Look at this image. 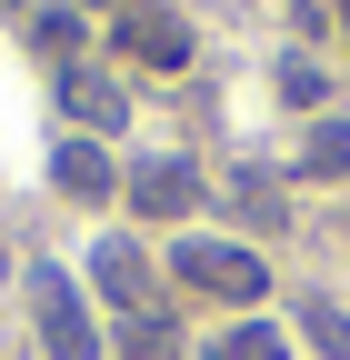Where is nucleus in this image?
Instances as JSON below:
<instances>
[{"mask_svg": "<svg viewBox=\"0 0 350 360\" xmlns=\"http://www.w3.org/2000/svg\"><path fill=\"white\" fill-rule=\"evenodd\" d=\"M30 321H40V340H51L60 360H91V350H101L91 310H80V290H70V270H51V260L30 270Z\"/></svg>", "mask_w": 350, "mask_h": 360, "instance_id": "obj_1", "label": "nucleus"}, {"mask_svg": "<svg viewBox=\"0 0 350 360\" xmlns=\"http://www.w3.org/2000/svg\"><path fill=\"white\" fill-rule=\"evenodd\" d=\"M170 270H181L190 290H210V300H260V260L231 250V240H181V250H170Z\"/></svg>", "mask_w": 350, "mask_h": 360, "instance_id": "obj_2", "label": "nucleus"}, {"mask_svg": "<svg viewBox=\"0 0 350 360\" xmlns=\"http://www.w3.org/2000/svg\"><path fill=\"white\" fill-rule=\"evenodd\" d=\"M91 281L130 310V321H150L160 310V281H150V260H141V240H101V260H91Z\"/></svg>", "mask_w": 350, "mask_h": 360, "instance_id": "obj_3", "label": "nucleus"}, {"mask_svg": "<svg viewBox=\"0 0 350 360\" xmlns=\"http://www.w3.org/2000/svg\"><path fill=\"white\" fill-rule=\"evenodd\" d=\"M120 40H130V60H190V20H170V11H150V0H130V20H120Z\"/></svg>", "mask_w": 350, "mask_h": 360, "instance_id": "obj_4", "label": "nucleus"}, {"mask_svg": "<svg viewBox=\"0 0 350 360\" xmlns=\"http://www.w3.org/2000/svg\"><path fill=\"white\" fill-rule=\"evenodd\" d=\"M200 200V180L181 170V160H150V170H130V210H150V220H181Z\"/></svg>", "mask_w": 350, "mask_h": 360, "instance_id": "obj_5", "label": "nucleus"}, {"mask_svg": "<svg viewBox=\"0 0 350 360\" xmlns=\"http://www.w3.org/2000/svg\"><path fill=\"white\" fill-rule=\"evenodd\" d=\"M51 170H60V191H70V200H110V150H101V141H60Z\"/></svg>", "mask_w": 350, "mask_h": 360, "instance_id": "obj_6", "label": "nucleus"}, {"mask_svg": "<svg viewBox=\"0 0 350 360\" xmlns=\"http://www.w3.org/2000/svg\"><path fill=\"white\" fill-rule=\"evenodd\" d=\"M60 101H70L80 120H91V130H120V110H130V101H120V90H110L101 70H70V80H60Z\"/></svg>", "mask_w": 350, "mask_h": 360, "instance_id": "obj_7", "label": "nucleus"}, {"mask_svg": "<svg viewBox=\"0 0 350 360\" xmlns=\"http://www.w3.org/2000/svg\"><path fill=\"white\" fill-rule=\"evenodd\" d=\"M231 210L250 220V231H290V200H280L260 170H240V180H231Z\"/></svg>", "mask_w": 350, "mask_h": 360, "instance_id": "obj_8", "label": "nucleus"}, {"mask_svg": "<svg viewBox=\"0 0 350 360\" xmlns=\"http://www.w3.org/2000/svg\"><path fill=\"white\" fill-rule=\"evenodd\" d=\"M300 330H311L320 360H350V310H340V300H311V310H300Z\"/></svg>", "mask_w": 350, "mask_h": 360, "instance_id": "obj_9", "label": "nucleus"}, {"mask_svg": "<svg viewBox=\"0 0 350 360\" xmlns=\"http://www.w3.org/2000/svg\"><path fill=\"white\" fill-rule=\"evenodd\" d=\"M280 101H300V110H320V101H330V70H311V60L290 51V60H280Z\"/></svg>", "mask_w": 350, "mask_h": 360, "instance_id": "obj_10", "label": "nucleus"}, {"mask_svg": "<svg viewBox=\"0 0 350 360\" xmlns=\"http://www.w3.org/2000/svg\"><path fill=\"white\" fill-rule=\"evenodd\" d=\"M120 360H181V340H170V321H160V310H150V321H130Z\"/></svg>", "mask_w": 350, "mask_h": 360, "instance_id": "obj_11", "label": "nucleus"}, {"mask_svg": "<svg viewBox=\"0 0 350 360\" xmlns=\"http://www.w3.org/2000/svg\"><path fill=\"white\" fill-rule=\"evenodd\" d=\"M210 360H280V330H221V340H210Z\"/></svg>", "mask_w": 350, "mask_h": 360, "instance_id": "obj_12", "label": "nucleus"}, {"mask_svg": "<svg viewBox=\"0 0 350 360\" xmlns=\"http://www.w3.org/2000/svg\"><path fill=\"white\" fill-rule=\"evenodd\" d=\"M311 170H320V180L350 170V120H320V130H311Z\"/></svg>", "mask_w": 350, "mask_h": 360, "instance_id": "obj_13", "label": "nucleus"}, {"mask_svg": "<svg viewBox=\"0 0 350 360\" xmlns=\"http://www.w3.org/2000/svg\"><path fill=\"white\" fill-rule=\"evenodd\" d=\"M40 51L70 60V51H80V20H70V11H51V20H40Z\"/></svg>", "mask_w": 350, "mask_h": 360, "instance_id": "obj_14", "label": "nucleus"}, {"mask_svg": "<svg viewBox=\"0 0 350 360\" xmlns=\"http://www.w3.org/2000/svg\"><path fill=\"white\" fill-rule=\"evenodd\" d=\"M340 11H350V0H340Z\"/></svg>", "mask_w": 350, "mask_h": 360, "instance_id": "obj_15", "label": "nucleus"}]
</instances>
